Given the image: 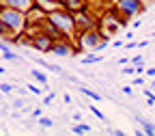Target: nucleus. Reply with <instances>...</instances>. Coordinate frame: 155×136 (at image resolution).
Instances as JSON below:
<instances>
[{"instance_id":"1","label":"nucleus","mask_w":155,"mask_h":136,"mask_svg":"<svg viewBox=\"0 0 155 136\" xmlns=\"http://www.w3.org/2000/svg\"><path fill=\"white\" fill-rule=\"evenodd\" d=\"M0 22H2L11 37H19L22 32H26L28 28V15L22 13V11H17V9H11V7H5V5H0Z\"/></svg>"},{"instance_id":"2","label":"nucleus","mask_w":155,"mask_h":136,"mask_svg":"<svg viewBox=\"0 0 155 136\" xmlns=\"http://www.w3.org/2000/svg\"><path fill=\"white\" fill-rule=\"evenodd\" d=\"M48 17L56 24V28L61 30L65 37H78V22H75V15L65 11V9H56L52 13H48Z\"/></svg>"},{"instance_id":"3","label":"nucleus","mask_w":155,"mask_h":136,"mask_svg":"<svg viewBox=\"0 0 155 136\" xmlns=\"http://www.w3.org/2000/svg\"><path fill=\"white\" fill-rule=\"evenodd\" d=\"M112 11L116 15L129 19V17H136V15L144 13L147 11V5H144V0H114Z\"/></svg>"},{"instance_id":"4","label":"nucleus","mask_w":155,"mask_h":136,"mask_svg":"<svg viewBox=\"0 0 155 136\" xmlns=\"http://www.w3.org/2000/svg\"><path fill=\"white\" fill-rule=\"evenodd\" d=\"M78 50H82L78 43H73V39L71 37H65V39H56L54 46H52V54L54 56H73Z\"/></svg>"},{"instance_id":"5","label":"nucleus","mask_w":155,"mask_h":136,"mask_svg":"<svg viewBox=\"0 0 155 136\" xmlns=\"http://www.w3.org/2000/svg\"><path fill=\"white\" fill-rule=\"evenodd\" d=\"M52 46H54V39L45 32H35L30 35V48H35L37 52H52Z\"/></svg>"},{"instance_id":"6","label":"nucleus","mask_w":155,"mask_h":136,"mask_svg":"<svg viewBox=\"0 0 155 136\" xmlns=\"http://www.w3.org/2000/svg\"><path fill=\"white\" fill-rule=\"evenodd\" d=\"M0 5H5V7H11V9H17V11H22V13H30L35 7H37V2L35 0H2Z\"/></svg>"},{"instance_id":"7","label":"nucleus","mask_w":155,"mask_h":136,"mask_svg":"<svg viewBox=\"0 0 155 136\" xmlns=\"http://www.w3.org/2000/svg\"><path fill=\"white\" fill-rule=\"evenodd\" d=\"M61 7L69 13H82L88 9V0H61Z\"/></svg>"},{"instance_id":"8","label":"nucleus","mask_w":155,"mask_h":136,"mask_svg":"<svg viewBox=\"0 0 155 136\" xmlns=\"http://www.w3.org/2000/svg\"><path fill=\"white\" fill-rule=\"evenodd\" d=\"M134 119L142 125V130H144V134H147V136H155V123H153V121L144 119V117H142V114H138V112L134 114Z\"/></svg>"},{"instance_id":"9","label":"nucleus","mask_w":155,"mask_h":136,"mask_svg":"<svg viewBox=\"0 0 155 136\" xmlns=\"http://www.w3.org/2000/svg\"><path fill=\"white\" fill-rule=\"evenodd\" d=\"M35 2H37V7H41L45 13H52L56 9H63L61 7V0H35Z\"/></svg>"},{"instance_id":"10","label":"nucleus","mask_w":155,"mask_h":136,"mask_svg":"<svg viewBox=\"0 0 155 136\" xmlns=\"http://www.w3.org/2000/svg\"><path fill=\"white\" fill-rule=\"evenodd\" d=\"M35 63H37L39 67H43V69H48V71H56L58 76H61V73L65 71V69H63L61 65H54V63H48V61H43V58H39V56L35 58Z\"/></svg>"},{"instance_id":"11","label":"nucleus","mask_w":155,"mask_h":136,"mask_svg":"<svg viewBox=\"0 0 155 136\" xmlns=\"http://www.w3.org/2000/svg\"><path fill=\"white\" fill-rule=\"evenodd\" d=\"M91 132H93V127L88 123H82V121L80 123L75 121V125H71V134H91Z\"/></svg>"},{"instance_id":"12","label":"nucleus","mask_w":155,"mask_h":136,"mask_svg":"<svg viewBox=\"0 0 155 136\" xmlns=\"http://www.w3.org/2000/svg\"><path fill=\"white\" fill-rule=\"evenodd\" d=\"M101 61H104V56H97V52H93V54L80 58V65H95V63H101Z\"/></svg>"},{"instance_id":"13","label":"nucleus","mask_w":155,"mask_h":136,"mask_svg":"<svg viewBox=\"0 0 155 136\" xmlns=\"http://www.w3.org/2000/svg\"><path fill=\"white\" fill-rule=\"evenodd\" d=\"M30 73H32V78H35L39 84H43V89H48V73H43L41 69H32Z\"/></svg>"},{"instance_id":"14","label":"nucleus","mask_w":155,"mask_h":136,"mask_svg":"<svg viewBox=\"0 0 155 136\" xmlns=\"http://www.w3.org/2000/svg\"><path fill=\"white\" fill-rule=\"evenodd\" d=\"M2 58H5V61H11V63H19V56L13 52V50H2Z\"/></svg>"},{"instance_id":"15","label":"nucleus","mask_w":155,"mask_h":136,"mask_svg":"<svg viewBox=\"0 0 155 136\" xmlns=\"http://www.w3.org/2000/svg\"><path fill=\"white\" fill-rule=\"evenodd\" d=\"M80 91H82L86 97H91V100H95V102H101V95L97 93V91H91V89H86V87H80Z\"/></svg>"},{"instance_id":"16","label":"nucleus","mask_w":155,"mask_h":136,"mask_svg":"<svg viewBox=\"0 0 155 136\" xmlns=\"http://www.w3.org/2000/svg\"><path fill=\"white\" fill-rule=\"evenodd\" d=\"M39 125L48 130V127H52V125H54V121L50 119V117H43V114H41V117H39Z\"/></svg>"},{"instance_id":"17","label":"nucleus","mask_w":155,"mask_h":136,"mask_svg":"<svg viewBox=\"0 0 155 136\" xmlns=\"http://www.w3.org/2000/svg\"><path fill=\"white\" fill-rule=\"evenodd\" d=\"M54 100H56V93H54V91H50V93L43 97V104H45V106H52V102H54Z\"/></svg>"},{"instance_id":"18","label":"nucleus","mask_w":155,"mask_h":136,"mask_svg":"<svg viewBox=\"0 0 155 136\" xmlns=\"http://www.w3.org/2000/svg\"><path fill=\"white\" fill-rule=\"evenodd\" d=\"M26 87H28V91H30L32 95H39V97H41V95L45 93V91H41V89H39L37 84H26Z\"/></svg>"},{"instance_id":"19","label":"nucleus","mask_w":155,"mask_h":136,"mask_svg":"<svg viewBox=\"0 0 155 136\" xmlns=\"http://www.w3.org/2000/svg\"><path fill=\"white\" fill-rule=\"evenodd\" d=\"M91 112H93V114L97 117V119H101V121H106V114H104V112H101L99 108H95V104L91 106Z\"/></svg>"},{"instance_id":"20","label":"nucleus","mask_w":155,"mask_h":136,"mask_svg":"<svg viewBox=\"0 0 155 136\" xmlns=\"http://www.w3.org/2000/svg\"><path fill=\"white\" fill-rule=\"evenodd\" d=\"M121 73H123V76H131V73H136V65H131V63H129L127 67L123 65V71H121Z\"/></svg>"},{"instance_id":"21","label":"nucleus","mask_w":155,"mask_h":136,"mask_svg":"<svg viewBox=\"0 0 155 136\" xmlns=\"http://www.w3.org/2000/svg\"><path fill=\"white\" fill-rule=\"evenodd\" d=\"M131 65H136V67H140V65H144V58H142L140 54H136V56H131Z\"/></svg>"},{"instance_id":"22","label":"nucleus","mask_w":155,"mask_h":136,"mask_svg":"<svg viewBox=\"0 0 155 136\" xmlns=\"http://www.w3.org/2000/svg\"><path fill=\"white\" fill-rule=\"evenodd\" d=\"M11 91H13V84H7V82L0 84V93H11Z\"/></svg>"},{"instance_id":"23","label":"nucleus","mask_w":155,"mask_h":136,"mask_svg":"<svg viewBox=\"0 0 155 136\" xmlns=\"http://www.w3.org/2000/svg\"><path fill=\"white\" fill-rule=\"evenodd\" d=\"M0 37H11V32H9V28L2 24V22H0Z\"/></svg>"},{"instance_id":"24","label":"nucleus","mask_w":155,"mask_h":136,"mask_svg":"<svg viewBox=\"0 0 155 136\" xmlns=\"http://www.w3.org/2000/svg\"><path fill=\"white\" fill-rule=\"evenodd\" d=\"M121 93H123V95H131V93H134V89H131V84H127V87H123V89H121Z\"/></svg>"},{"instance_id":"25","label":"nucleus","mask_w":155,"mask_h":136,"mask_svg":"<svg viewBox=\"0 0 155 136\" xmlns=\"http://www.w3.org/2000/svg\"><path fill=\"white\" fill-rule=\"evenodd\" d=\"M131 84H134V87H142V84H144V78H134Z\"/></svg>"},{"instance_id":"26","label":"nucleus","mask_w":155,"mask_h":136,"mask_svg":"<svg viewBox=\"0 0 155 136\" xmlns=\"http://www.w3.org/2000/svg\"><path fill=\"white\" fill-rule=\"evenodd\" d=\"M125 48H127V50H136V48H138V43H136V41H127Z\"/></svg>"},{"instance_id":"27","label":"nucleus","mask_w":155,"mask_h":136,"mask_svg":"<svg viewBox=\"0 0 155 136\" xmlns=\"http://www.w3.org/2000/svg\"><path fill=\"white\" fill-rule=\"evenodd\" d=\"M125 41H121V39H116V41H112V48H123Z\"/></svg>"},{"instance_id":"28","label":"nucleus","mask_w":155,"mask_h":136,"mask_svg":"<svg viewBox=\"0 0 155 136\" xmlns=\"http://www.w3.org/2000/svg\"><path fill=\"white\" fill-rule=\"evenodd\" d=\"M13 106H15V108H24V100H22V97H19V100H15Z\"/></svg>"},{"instance_id":"29","label":"nucleus","mask_w":155,"mask_h":136,"mask_svg":"<svg viewBox=\"0 0 155 136\" xmlns=\"http://www.w3.org/2000/svg\"><path fill=\"white\" fill-rule=\"evenodd\" d=\"M41 114H43V112H41V108H32V117H35V119H39Z\"/></svg>"},{"instance_id":"30","label":"nucleus","mask_w":155,"mask_h":136,"mask_svg":"<svg viewBox=\"0 0 155 136\" xmlns=\"http://www.w3.org/2000/svg\"><path fill=\"white\" fill-rule=\"evenodd\" d=\"M147 76H149V78H155V67H149V69H147Z\"/></svg>"},{"instance_id":"31","label":"nucleus","mask_w":155,"mask_h":136,"mask_svg":"<svg viewBox=\"0 0 155 136\" xmlns=\"http://www.w3.org/2000/svg\"><path fill=\"white\" fill-rule=\"evenodd\" d=\"M7 48H9V46H7V43L2 41V39H0V52H2V50H7Z\"/></svg>"},{"instance_id":"32","label":"nucleus","mask_w":155,"mask_h":136,"mask_svg":"<svg viewBox=\"0 0 155 136\" xmlns=\"http://www.w3.org/2000/svg\"><path fill=\"white\" fill-rule=\"evenodd\" d=\"M101 2H106V5H114V0H101Z\"/></svg>"},{"instance_id":"33","label":"nucleus","mask_w":155,"mask_h":136,"mask_svg":"<svg viewBox=\"0 0 155 136\" xmlns=\"http://www.w3.org/2000/svg\"><path fill=\"white\" fill-rule=\"evenodd\" d=\"M0 73H5V69H2V67H0Z\"/></svg>"},{"instance_id":"34","label":"nucleus","mask_w":155,"mask_h":136,"mask_svg":"<svg viewBox=\"0 0 155 136\" xmlns=\"http://www.w3.org/2000/svg\"><path fill=\"white\" fill-rule=\"evenodd\" d=\"M153 39H155V30H153Z\"/></svg>"}]
</instances>
